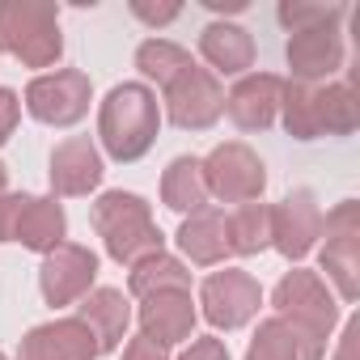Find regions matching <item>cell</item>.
Returning a JSON list of instances; mask_svg holds the SVG:
<instances>
[{
	"instance_id": "1f68e13d",
	"label": "cell",
	"mask_w": 360,
	"mask_h": 360,
	"mask_svg": "<svg viewBox=\"0 0 360 360\" xmlns=\"http://www.w3.org/2000/svg\"><path fill=\"white\" fill-rule=\"evenodd\" d=\"M18 212H22V195H0V242H13L18 229Z\"/></svg>"
},
{
	"instance_id": "4fadbf2b",
	"label": "cell",
	"mask_w": 360,
	"mask_h": 360,
	"mask_svg": "<svg viewBox=\"0 0 360 360\" xmlns=\"http://www.w3.org/2000/svg\"><path fill=\"white\" fill-rule=\"evenodd\" d=\"M98 356H102V347L81 318L43 322L18 347V360H98Z\"/></svg>"
},
{
	"instance_id": "e0dca14e",
	"label": "cell",
	"mask_w": 360,
	"mask_h": 360,
	"mask_svg": "<svg viewBox=\"0 0 360 360\" xmlns=\"http://www.w3.org/2000/svg\"><path fill=\"white\" fill-rule=\"evenodd\" d=\"M178 250L191 263L212 267L229 255V217L221 208H200L178 225Z\"/></svg>"
},
{
	"instance_id": "9a60e30c",
	"label": "cell",
	"mask_w": 360,
	"mask_h": 360,
	"mask_svg": "<svg viewBox=\"0 0 360 360\" xmlns=\"http://www.w3.org/2000/svg\"><path fill=\"white\" fill-rule=\"evenodd\" d=\"M280 94H284V81L276 72H250L229 89L225 110L242 131H263L280 115Z\"/></svg>"
},
{
	"instance_id": "52a82bcc",
	"label": "cell",
	"mask_w": 360,
	"mask_h": 360,
	"mask_svg": "<svg viewBox=\"0 0 360 360\" xmlns=\"http://www.w3.org/2000/svg\"><path fill=\"white\" fill-rule=\"evenodd\" d=\"M94 102V85L81 68H60V72H43L26 85V110L47 123V127H72L89 115Z\"/></svg>"
},
{
	"instance_id": "836d02e7",
	"label": "cell",
	"mask_w": 360,
	"mask_h": 360,
	"mask_svg": "<svg viewBox=\"0 0 360 360\" xmlns=\"http://www.w3.org/2000/svg\"><path fill=\"white\" fill-rule=\"evenodd\" d=\"M204 5H208L212 13H242L246 0H204Z\"/></svg>"
},
{
	"instance_id": "5bb4252c",
	"label": "cell",
	"mask_w": 360,
	"mask_h": 360,
	"mask_svg": "<svg viewBox=\"0 0 360 360\" xmlns=\"http://www.w3.org/2000/svg\"><path fill=\"white\" fill-rule=\"evenodd\" d=\"M102 153L89 136H68L64 144L51 148V191L56 195H89L102 183Z\"/></svg>"
},
{
	"instance_id": "8992f818",
	"label": "cell",
	"mask_w": 360,
	"mask_h": 360,
	"mask_svg": "<svg viewBox=\"0 0 360 360\" xmlns=\"http://www.w3.org/2000/svg\"><path fill=\"white\" fill-rule=\"evenodd\" d=\"M204 183H208V195L225 200V204H255L267 187V169L259 161V153L242 140H229V144H217L204 161Z\"/></svg>"
},
{
	"instance_id": "d6986e66",
	"label": "cell",
	"mask_w": 360,
	"mask_h": 360,
	"mask_svg": "<svg viewBox=\"0 0 360 360\" xmlns=\"http://www.w3.org/2000/svg\"><path fill=\"white\" fill-rule=\"evenodd\" d=\"M309 115H314V136H347L360 123V102L347 81H322L309 85Z\"/></svg>"
},
{
	"instance_id": "e575fe53",
	"label": "cell",
	"mask_w": 360,
	"mask_h": 360,
	"mask_svg": "<svg viewBox=\"0 0 360 360\" xmlns=\"http://www.w3.org/2000/svg\"><path fill=\"white\" fill-rule=\"evenodd\" d=\"M5 187H9V169H5V161H0V195H5Z\"/></svg>"
},
{
	"instance_id": "2e32d148",
	"label": "cell",
	"mask_w": 360,
	"mask_h": 360,
	"mask_svg": "<svg viewBox=\"0 0 360 360\" xmlns=\"http://www.w3.org/2000/svg\"><path fill=\"white\" fill-rule=\"evenodd\" d=\"M136 318H140V335H148L161 347L183 343L195 330V305H191V292H183V288H165V292L144 297Z\"/></svg>"
},
{
	"instance_id": "d6a6232c",
	"label": "cell",
	"mask_w": 360,
	"mask_h": 360,
	"mask_svg": "<svg viewBox=\"0 0 360 360\" xmlns=\"http://www.w3.org/2000/svg\"><path fill=\"white\" fill-rule=\"evenodd\" d=\"M335 360H360V318H347V326H343V335H339Z\"/></svg>"
},
{
	"instance_id": "5b68a950",
	"label": "cell",
	"mask_w": 360,
	"mask_h": 360,
	"mask_svg": "<svg viewBox=\"0 0 360 360\" xmlns=\"http://www.w3.org/2000/svg\"><path fill=\"white\" fill-rule=\"evenodd\" d=\"M322 271L326 280L335 284L339 301H356L360 297V204L356 200H343L335 204L326 217H322Z\"/></svg>"
},
{
	"instance_id": "7402d4cb",
	"label": "cell",
	"mask_w": 360,
	"mask_h": 360,
	"mask_svg": "<svg viewBox=\"0 0 360 360\" xmlns=\"http://www.w3.org/2000/svg\"><path fill=\"white\" fill-rule=\"evenodd\" d=\"M200 51H204V60H208L217 72H225V77L246 72V68L255 64V39H250V30H242V26H233V22H212V26L200 34Z\"/></svg>"
},
{
	"instance_id": "ffe728a7",
	"label": "cell",
	"mask_w": 360,
	"mask_h": 360,
	"mask_svg": "<svg viewBox=\"0 0 360 360\" xmlns=\"http://www.w3.org/2000/svg\"><path fill=\"white\" fill-rule=\"evenodd\" d=\"M68 233V221H64V208L56 200H43V195H22V212H18V229H13V242H22L26 250H39V255H51Z\"/></svg>"
},
{
	"instance_id": "ac0fdd59",
	"label": "cell",
	"mask_w": 360,
	"mask_h": 360,
	"mask_svg": "<svg viewBox=\"0 0 360 360\" xmlns=\"http://www.w3.org/2000/svg\"><path fill=\"white\" fill-rule=\"evenodd\" d=\"M77 318L94 330V339H98L102 352H115V347L127 339V326H131V301H127L119 288H94V292H85Z\"/></svg>"
},
{
	"instance_id": "ba28073f",
	"label": "cell",
	"mask_w": 360,
	"mask_h": 360,
	"mask_svg": "<svg viewBox=\"0 0 360 360\" xmlns=\"http://www.w3.org/2000/svg\"><path fill=\"white\" fill-rule=\"evenodd\" d=\"M165 106H169L174 127L204 131V127H212L225 115V89H221V81L208 68L191 64V68H183L165 85Z\"/></svg>"
},
{
	"instance_id": "d4e9b609",
	"label": "cell",
	"mask_w": 360,
	"mask_h": 360,
	"mask_svg": "<svg viewBox=\"0 0 360 360\" xmlns=\"http://www.w3.org/2000/svg\"><path fill=\"white\" fill-rule=\"evenodd\" d=\"M195 60H191V51L187 47H178V43H169V39H144L140 47H136V68L148 77V81H157L161 89L183 72V68H191Z\"/></svg>"
},
{
	"instance_id": "d590c367",
	"label": "cell",
	"mask_w": 360,
	"mask_h": 360,
	"mask_svg": "<svg viewBox=\"0 0 360 360\" xmlns=\"http://www.w3.org/2000/svg\"><path fill=\"white\" fill-rule=\"evenodd\" d=\"M0 360H5V352H0Z\"/></svg>"
},
{
	"instance_id": "30bf717a",
	"label": "cell",
	"mask_w": 360,
	"mask_h": 360,
	"mask_svg": "<svg viewBox=\"0 0 360 360\" xmlns=\"http://www.w3.org/2000/svg\"><path fill=\"white\" fill-rule=\"evenodd\" d=\"M284 56H288L292 81H301V85H322V81H330V77L343 68V34H339V18L318 22V26H305V30H292Z\"/></svg>"
},
{
	"instance_id": "3957f363",
	"label": "cell",
	"mask_w": 360,
	"mask_h": 360,
	"mask_svg": "<svg viewBox=\"0 0 360 360\" xmlns=\"http://www.w3.org/2000/svg\"><path fill=\"white\" fill-rule=\"evenodd\" d=\"M0 51L26 68H51L64 56L60 9L51 0H0Z\"/></svg>"
},
{
	"instance_id": "83f0119b",
	"label": "cell",
	"mask_w": 360,
	"mask_h": 360,
	"mask_svg": "<svg viewBox=\"0 0 360 360\" xmlns=\"http://www.w3.org/2000/svg\"><path fill=\"white\" fill-rule=\"evenodd\" d=\"M131 13L148 26H169L178 13H183V5H174V0H165V5H153V0H131Z\"/></svg>"
},
{
	"instance_id": "f1b7e54d",
	"label": "cell",
	"mask_w": 360,
	"mask_h": 360,
	"mask_svg": "<svg viewBox=\"0 0 360 360\" xmlns=\"http://www.w3.org/2000/svg\"><path fill=\"white\" fill-rule=\"evenodd\" d=\"M18 119H22V98L13 89H0V144L18 131Z\"/></svg>"
},
{
	"instance_id": "603a6c76",
	"label": "cell",
	"mask_w": 360,
	"mask_h": 360,
	"mask_svg": "<svg viewBox=\"0 0 360 360\" xmlns=\"http://www.w3.org/2000/svg\"><path fill=\"white\" fill-rule=\"evenodd\" d=\"M326 352L314 347L301 330H292L284 318H263L250 347H246V360H322Z\"/></svg>"
},
{
	"instance_id": "484cf974",
	"label": "cell",
	"mask_w": 360,
	"mask_h": 360,
	"mask_svg": "<svg viewBox=\"0 0 360 360\" xmlns=\"http://www.w3.org/2000/svg\"><path fill=\"white\" fill-rule=\"evenodd\" d=\"M267 246H271V208L242 204L229 217V255H259Z\"/></svg>"
},
{
	"instance_id": "7a4b0ae2",
	"label": "cell",
	"mask_w": 360,
	"mask_h": 360,
	"mask_svg": "<svg viewBox=\"0 0 360 360\" xmlns=\"http://www.w3.org/2000/svg\"><path fill=\"white\" fill-rule=\"evenodd\" d=\"M89 221H94V229H98V238H102V246H106V255L115 263H131L136 267L140 259L161 255V246H165V238H161V229L153 221V208L136 191H106V195H98Z\"/></svg>"
},
{
	"instance_id": "4316f807",
	"label": "cell",
	"mask_w": 360,
	"mask_h": 360,
	"mask_svg": "<svg viewBox=\"0 0 360 360\" xmlns=\"http://www.w3.org/2000/svg\"><path fill=\"white\" fill-rule=\"evenodd\" d=\"M330 18H343V9L339 5H301V0H284L280 5V22L288 30H305V26L330 22Z\"/></svg>"
},
{
	"instance_id": "8fae6325",
	"label": "cell",
	"mask_w": 360,
	"mask_h": 360,
	"mask_svg": "<svg viewBox=\"0 0 360 360\" xmlns=\"http://www.w3.org/2000/svg\"><path fill=\"white\" fill-rule=\"evenodd\" d=\"M94 280H98V255L89 246L60 242L51 255H43L39 288H43L47 305H72V301H81Z\"/></svg>"
},
{
	"instance_id": "277c9868",
	"label": "cell",
	"mask_w": 360,
	"mask_h": 360,
	"mask_svg": "<svg viewBox=\"0 0 360 360\" xmlns=\"http://www.w3.org/2000/svg\"><path fill=\"white\" fill-rule=\"evenodd\" d=\"M271 305H276V318H284L292 330H301L314 347L326 352V339L339 322V301L330 297L326 280L318 271H305V267H292L276 292H271Z\"/></svg>"
},
{
	"instance_id": "f546056e",
	"label": "cell",
	"mask_w": 360,
	"mask_h": 360,
	"mask_svg": "<svg viewBox=\"0 0 360 360\" xmlns=\"http://www.w3.org/2000/svg\"><path fill=\"white\" fill-rule=\"evenodd\" d=\"M178 360H229V347L217 339V335H204V339H195Z\"/></svg>"
},
{
	"instance_id": "6da1fadb",
	"label": "cell",
	"mask_w": 360,
	"mask_h": 360,
	"mask_svg": "<svg viewBox=\"0 0 360 360\" xmlns=\"http://www.w3.org/2000/svg\"><path fill=\"white\" fill-rule=\"evenodd\" d=\"M157 127H161L157 94L148 85H140V81L115 85L106 94L102 110H98V136H102V148L115 161H140L153 148Z\"/></svg>"
},
{
	"instance_id": "44dd1931",
	"label": "cell",
	"mask_w": 360,
	"mask_h": 360,
	"mask_svg": "<svg viewBox=\"0 0 360 360\" xmlns=\"http://www.w3.org/2000/svg\"><path fill=\"white\" fill-rule=\"evenodd\" d=\"M161 204L169 212H200L208 208V183H204V165L200 157H174L161 174Z\"/></svg>"
},
{
	"instance_id": "7c38bea8",
	"label": "cell",
	"mask_w": 360,
	"mask_h": 360,
	"mask_svg": "<svg viewBox=\"0 0 360 360\" xmlns=\"http://www.w3.org/2000/svg\"><path fill=\"white\" fill-rule=\"evenodd\" d=\"M318 238H322V208H318L314 191L301 187V191L284 195V200L271 208V246H276L284 259L301 263V259L314 250Z\"/></svg>"
},
{
	"instance_id": "cb8c5ba5",
	"label": "cell",
	"mask_w": 360,
	"mask_h": 360,
	"mask_svg": "<svg viewBox=\"0 0 360 360\" xmlns=\"http://www.w3.org/2000/svg\"><path fill=\"white\" fill-rule=\"evenodd\" d=\"M127 288H131V297H153V292H165V288H183V292H191V271L178 263L174 255H148V259H140L136 267H131V276H127Z\"/></svg>"
},
{
	"instance_id": "4dcf8cb0",
	"label": "cell",
	"mask_w": 360,
	"mask_h": 360,
	"mask_svg": "<svg viewBox=\"0 0 360 360\" xmlns=\"http://www.w3.org/2000/svg\"><path fill=\"white\" fill-rule=\"evenodd\" d=\"M123 360H169V352H165L161 343H153L148 335H136V339H127Z\"/></svg>"
},
{
	"instance_id": "9c48e42d",
	"label": "cell",
	"mask_w": 360,
	"mask_h": 360,
	"mask_svg": "<svg viewBox=\"0 0 360 360\" xmlns=\"http://www.w3.org/2000/svg\"><path fill=\"white\" fill-rule=\"evenodd\" d=\"M200 305H204V318L217 326V330H238L246 326L259 305H263V288L250 271H238V267H225V271H212L200 288Z\"/></svg>"
}]
</instances>
